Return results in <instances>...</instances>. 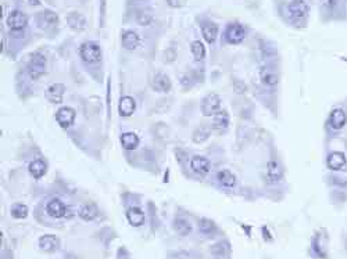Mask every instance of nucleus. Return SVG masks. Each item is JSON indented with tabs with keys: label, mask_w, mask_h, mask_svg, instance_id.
I'll use <instances>...</instances> for the list:
<instances>
[{
	"label": "nucleus",
	"mask_w": 347,
	"mask_h": 259,
	"mask_svg": "<svg viewBox=\"0 0 347 259\" xmlns=\"http://www.w3.org/2000/svg\"><path fill=\"white\" fill-rule=\"evenodd\" d=\"M288 20L297 28H303L310 17V4L306 0H290L286 6Z\"/></svg>",
	"instance_id": "obj_1"
},
{
	"label": "nucleus",
	"mask_w": 347,
	"mask_h": 259,
	"mask_svg": "<svg viewBox=\"0 0 347 259\" xmlns=\"http://www.w3.org/2000/svg\"><path fill=\"white\" fill-rule=\"evenodd\" d=\"M79 57L83 63L86 64H96L102 60V49L97 42L95 40H88V42H83L79 46Z\"/></svg>",
	"instance_id": "obj_2"
},
{
	"label": "nucleus",
	"mask_w": 347,
	"mask_h": 259,
	"mask_svg": "<svg viewBox=\"0 0 347 259\" xmlns=\"http://www.w3.org/2000/svg\"><path fill=\"white\" fill-rule=\"evenodd\" d=\"M46 64H47V59L43 53L35 52L31 54L27 69H28V75L32 81H38L46 72Z\"/></svg>",
	"instance_id": "obj_3"
},
{
	"label": "nucleus",
	"mask_w": 347,
	"mask_h": 259,
	"mask_svg": "<svg viewBox=\"0 0 347 259\" xmlns=\"http://www.w3.org/2000/svg\"><path fill=\"white\" fill-rule=\"evenodd\" d=\"M46 212L50 218L54 219H61V218H71L74 216V211L73 208L66 205L64 202L59 198H52L50 201H47L46 204Z\"/></svg>",
	"instance_id": "obj_4"
},
{
	"label": "nucleus",
	"mask_w": 347,
	"mask_h": 259,
	"mask_svg": "<svg viewBox=\"0 0 347 259\" xmlns=\"http://www.w3.org/2000/svg\"><path fill=\"white\" fill-rule=\"evenodd\" d=\"M246 37V30L240 23H231L227 25L225 28V33H224V40L228 45H240Z\"/></svg>",
	"instance_id": "obj_5"
},
{
	"label": "nucleus",
	"mask_w": 347,
	"mask_h": 259,
	"mask_svg": "<svg viewBox=\"0 0 347 259\" xmlns=\"http://www.w3.org/2000/svg\"><path fill=\"white\" fill-rule=\"evenodd\" d=\"M200 110L204 117H214L221 110V98L217 93H208L200 104Z\"/></svg>",
	"instance_id": "obj_6"
},
{
	"label": "nucleus",
	"mask_w": 347,
	"mask_h": 259,
	"mask_svg": "<svg viewBox=\"0 0 347 259\" xmlns=\"http://www.w3.org/2000/svg\"><path fill=\"white\" fill-rule=\"evenodd\" d=\"M347 124V114L343 108H333L328 117V128L331 132H340Z\"/></svg>",
	"instance_id": "obj_7"
},
{
	"label": "nucleus",
	"mask_w": 347,
	"mask_h": 259,
	"mask_svg": "<svg viewBox=\"0 0 347 259\" xmlns=\"http://www.w3.org/2000/svg\"><path fill=\"white\" fill-rule=\"evenodd\" d=\"M28 25V17L21 10H13L7 17V27L13 32H21Z\"/></svg>",
	"instance_id": "obj_8"
},
{
	"label": "nucleus",
	"mask_w": 347,
	"mask_h": 259,
	"mask_svg": "<svg viewBox=\"0 0 347 259\" xmlns=\"http://www.w3.org/2000/svg\"><path fill=\"white\" fill-rule=\"evenodd\" d=\"M75 117H77L75 110L74 108H71V107H61V108H59V110L56 111V115H54L56 122H57L60 128L64 129V130L68 129L70 126L74 124Z\"/></svg>",
	"instance_id": "obj_9"
},
{
	"label": "nucleus",
	"mask_w": 347,
	"mask_h": 259,
	"mask_svg": "<svg viewBox=\"0 0 347 259\" xmlns=\"http://www.w3.org/2000/svg\"><path fill=\"white\" fill-rule=\"evenodd\" d=\"M283 179V166L276 160H270L266 166V180L268 183H278Z\"/></svg>",
	"instance_id": "obj_10"
},
{
	"label": "nucleus",
	"mask_w": 347,
	"mask_h": 259,
	"mask_svg": "<svg viewBox=\"0 0 347 259\" xmlns=\"http://www.w3.org/2000/svg\"><path fill=\"white\" fill-rule=\"evenodd\" d=\"M191 169L199 176H207L211 170V162L210 160L203 156H193L191 158Z\"/></svg>",
	"instance_id": "obj_11"
},
{
	"label": "nucleus",
	"mask_w": 347,
	"mask_h": 259,
	"mask_svg": "<svg viewBox=\"0 0 347 259\" xmlns=\"http://www.w3.org/2000/svg\"><path fill=\"white\" fill-rule=\"evenodd\" d=\"M326 166L333 172L343 170L347 168V158L345 153L340 151H332L326 157Z\"/></svg>",
	"instance_id": "obj_12"
},
{
	"label": "nucleus",
	"mask_w": 347,
	"mask_h": 259,
	"mask_svg": "<svg viewBox=\"0 0 347 259\" xmlns=\"http://www.w3.org/2000/svg\"><path fill=\"white\" fill-rule=\"evenodd\" d=\"M64 92H66V86L63 83H53V85H50L47 89L44 90V96L52 104L59 105V104L63 103Z\"/></svg>",
	"instance_id": "obj_13"
},
{
	"label": "nucleus",
	"mask_w": 347,
	"mask_h": 259,
	"mask_svg": "<svg viewBox=\"0 0 347 259\" xmlns=\"http://www.w3.org/2000/svg\"><path fill=\"white\" fill-rule=\"evenodd\" d=\"M67 25L73 31L77 32H82L83 30H86L88 27V21L85 18V15L81 14L79 11H70L66 17Z\"/></svg>",
	"instance_id": "obj_14"
},
{
	"label": "nucleus",
	"mask_w": 347,
	"mask_h": 259,
	"mask_svg": "<svg viewBox=\"0 0 347 259\" xmlns=\"http://www.w3.org/2000/svg\"><path fill=\"white\" fill-rule=\"evenodd\" d=\"M200 30H201V36L206 40L208 45H213L217 36H218V25L210 20H206L200 24Z\"/></svg>",
	"instance_id": "obj_15"
},
{
	"label": "nucleus",
	"mask_w": 347,
	"mask_h": 259,
	"mask_svg": "<svg viewBox=\"0 0 347 259\" xmlns=\"http://www.w3.org/2000/svg\"><path fill=\"white\" fill-rule=\"evenodd\" d=\"M260 81L267 88H275L279 83V75L272 68L263 67L260 69Z\"/></svg>",
	"instance_id": "obj_16"
},
{
	"label": "nucleus",
	"mask_w": 347,
	"mask_h": 259,
	"mask_svg": "<svg viewBox=\"0 0 347 259\" xmlns=\"http://www.w3.org/2000/svg\"><path fill=\"white\" fill-rule=\"evenodd\" d=\"M121 42H122V46H124L125 50L133 52V50L138 49V46L141 45V37L135 31L126 30L121 35Z\"/></svg>",
	"instance_id": "obj_17"
},
{
	"label": "nucleus",
	"mask_w": 347,
	"mask_h": 259,
	"mask_svg": "<svg viewBox=\"0 0 347 259\" xmlns=\"http://www.w3.org/2000/svg\"><path fill=\"white\" fill-rule=\"evenodd\" d=\"M47 169H49V165H47L46 160H43V158H37V160H34V161L30 163V166H28L30 175L34 179H37V180L43 178L44 175L47 173Z\"/></svg>",
	"instance_id": "obj_18"
},
{
	"label": "nucleus",
	"mask_w": 347,
	"mask_h": 259,
	"mask_svg": "<svg viewBox=\"0 0 347 259\" xmlns=\"http://www.w3.org/2000/svg\"><path fill=\"white\" fill-rule=\"evenodd\" d=\"M37 23L42 28H53L59 24V15L52 10H43L40 14L37 15Z\"/></svg>",
	"instance_id": "obj_19"
},
{
	"label": "nucleus",
	"mask_w": 347,
	"mask_h": 259,
	"mask_svg": "<svg viewBox=\"0 0 347 259\" xmlns=\"http://www.w3.org/2000/svg\"><path fill=\"white\" fill-rule=\"evenodd\" d=\"M321 8L326 17L338 15L339 10L345 11V0H321Z\"/></svg>",
	"instance_id": "obj_20"
},
{
	"label": "nucleus",
	"mask_w": 347,
	"mask_h": 259,
	"mask_svg": "<svg viewBox=\"0 0 347 259\" xmlns=\"http://www.w3.org/2000/svg\"><path fill=\"white\" fill-rule=\"evenodd\" d=\"M126 219L133 227H141L145 225L146 216H145V212L142 211V208L131 207L128 208V211H126Z\"/></svg>",
	"instance_id": "obj_21"
},
{
	"label": "nucleus",
	"mask_w": 347,
	"mask_h": 259,
	"mask_svg": "<svg viewBox=\"0 0 347 259\" xmlns=\"http://www.w3.org/2000/svg\"><path fill=\"white\" fill-rule=\"evenodd\" d=\"M59 247L60 238L54 234H44L39 238V248L43 252H54Z\"/></svg>",
	"instance_id": "obj_22"
},
{
	"label": "nucleus",
	"mask_w": 347,
	"mask_h": 259,
	"mask_svg": "<svg viewBox=\"0 0 347 259\" xmlns=\"http://www.w3.org/2000/svg\"><path fill=\"white\" fill-rule=\"evenodd\" d=\"M217 182L218 185L225 187V189H233L236 186V176L233 172L228 169H222L217 173Z\"/></svg>",
	"instance_id": "obj_23"
},
{
	"label": "nucleus",
	"mask_w": 347,
	"mask_h": 259,
	"mask_svg": "<svg viewBox=\"0 0 347 259\" xmlns=\"http://www.w3.org/2000/svg\"><path fill=\"white\" fill-rule=\"evenodd\" d=\"M136 110V103L131 96H124L121 100H119V105H118V112L121 117L124 118H128L131 117L133 112Z\"/></svg>",
	"instance_id": "obj_24"
},
{
	"label": "nucleus",
	"mask_w": 347,
	"mask_h": 259,
	"mask_svg": "<svg viewBox=\"0 0 347 259\" xmlns=\"http://www.w3.org/2000/svg\"><path fill=\"white\" fill-rule=\"evenodd\" d=\"M152 85H153V89H154L155 92H160V93H167V92H170L171 88H172L170 78L165 74L155 75L154 78H153Z\"/></svg>",
	"instance_id": "obj_25"
},
{
	"label": "nucleus",
	"mask_w": 347,
	"mask_h": 259,
	"mask_svg": "<svg viewBox=\"0 0 347 259\" xmlns=\"http://www.w3.org/2000/svg\"><path fill=\"white\" fill-rule=\"evenodd\" d=\"M97 215H99V209L93 204H85V205H82L78 209V216L81 218L82 221H85V222L95 221L97 218Z\"/></svg>",
	"instance_id": "obj_26"
},
{
	"label": "nucleus",
	"mask_w": 347,
	"mask_h": 259,
	"mask_svg": "<svg viewBox=\"0 0 347 259\" xmlns=\"http://www.w3.org/2000/svg\"><path fill=\"white\" fill-rule=\"evenodd\" d=\"M172 225H174V230H175V233L179 234V236L186 237L192 233V225L189 223V221H188L186 218H181V216H178V218L174 219V223H172Z\"/></svg>",
	"instance_id": "obj_27"
},
{
	"label": "nucleus",
	"mask_w": 347,
	"mask_h": 259,
	"mask_svg": "<svg viewBox=\"0 0 347 259\" xmlns=\"http://www.w3.org/2000/svg\"><path fill=\"white\" fill-rule=\"evenodd\" d=\"M229 126V114L227 110L221 108L213 117V128L217 130H225Z\"/></svg>",
	"instance_id": "obj_28"
},
{
	"label": "nucleus",
	"mask_w": 347,
	"mask_h": 259,
	"mask_svg": "<svg viewBox=\"0 0 347 259\" xmlns=\"http://www.w3.org/2000/svg\"><path fill=\"white\" fill-rule=\"evenodd\" d=\"M139 137L138 134L133 133V132H126V133L121 134V144L122 147L125 148L126 151H133L136 150L139 146Z\"/></svg>",
	"instance_id": "obj_29"
},
{
	"label": "nucleus",
	"mask_w": 347,
	"mask_h": 259,
	"mask_svg": "<svg viewBox=\"0 0 347 259\" xmlns=\"http://www.w3.org/2000/svg\"><path fill=\"white\" fill-rule=\"evenodd\" d=\"M210 251H211V254H213L214 257L225 258V257H228L229 254H231V245H229L228 241L222 240V241H218V243H215L214 245H211Z\"/></svg>",
	"instance_id": "obj_30"
},
{
	"label": "nucleus",
	"mask_w": 347,
	"mask_h": 259,
	"mask_svg": "<svg viewBox=\"0 0 347 259\" xmlns=\"http://www.w3.org/2000/svg\"><path fill=\"white\" fill-rule=\"evenodd\" d=\"M211 136V129L207 125H200L192 134L193 143L196 144H201L206 140H208V137Z\"/></svg>",
	"instance_id": "obj_31"
},
{
	"label": "nucleus",
	"mask_w": 347,
	"mask_h": 259,
	"mask_svg": "<svg viewBox=\"0 0 347 259\" xmlns=\"http://www.w3.org/2000/svg\"><path fill=\"white\" fill-rule=\"evenodd\" d=\"M191 53H192L193 59L200 63L206 59V46L201 40H193L191 43Z\"/></svg>",
	"instance_id": "obj_32"
},
{
	"label": "nucleus",
	"mask_w": 347,
	"mask_h": 259,
	"mask_svg": "<svg viewBox=\"0 0 347 259\" xmlns=\"http://www.w3.org/2000/svg\"><path fill=\"white\" fill-rule=\"evenodd\" d=\"M199 231L203 236H213L217 231V225L208 218H201L199 221Z\"/></svg>",
	"instance_id": "obj_33"
},
{
	"label": "nucleus",
	"mask_w": 347,
	"mask_h": 259,
	"mask_svg": "<svg viewBox=\"0 0 347 259\" xmlns=\"http://www.w3.org/2000/svg\"><path fill=\"white\" fill-rule=\"evenodd\" d=\"M30 214V209L25 204L22 202H17V204H13L11 208H10V215L14 218V219H25L27 216Z\"/></svg>",
	"instance_id": "obj_34"
},
{
	"label": "nucleus",
	"mask_w": 347,
	"mask_h": 259,
	"mask_svg": "<svg viewBox=\"0 0 347 259\" xmlns=\"http://www.w3.org/2000/svg\"><path fill=\"white\" fill-rule=\"evenodd\" d=\"M321 243H322V240H321V233H318V234H315V237H314V240H312V250L315 251V254H317L319 258H326L325 250L321 247Z\"/></svg>",
	"instance_id": "obj_35"
},
{
	"label": "nucleus",
	"mask_w": 347,
	"mask_h": 259,
	"mask_svg": "<svg viewBox=\"0 0 347 259\" xmlns=\"http://www.w3.org/2000/svg\"><path fill=\"white\" fill-rule=\"evenodd\" d=\"M331 185L335 186V187H339V189H347V179L340 178L338 175H332L331 179H329Z\"/></svg>",
	"instance_id": "obj_36"
},
{
	"label": "nucleus",
	"mask_w": 347,
	"mask_h": 259,
	"mask_svg": "<svg viewBox=\"0 0 347 259\" xmlns=\"http://www.w3.org/2000/svg\"><path fill=\"white\" fill-rule=\"evenodd\" d=\"M233 90L236 92L237 95H243L244 92L247 90V86H246V83H244L243 81L235 79V81H233Z\"/></svg>",
	"instance_id": "obj_37"
},
{
	"label": "nucleus",
	"mask_w": 347,
	"mask_h": 259,
	"mask_svg": "<svg viewBox=\"0 0 347 259\" xmlns=\"http://www.w3.org/2000/svg\"><path fill=\"white\" fill-rule=\"evenodd\" d=\"M136 23L141 24V25H149L152 23V15L148 14V13H141L136 17Z\"/></svg>",
	"instance_id": "obj_38"
},
{
	"label": "nucleus",
	"mask_w": 347,
	"mask_h": 259,
	"mask_svg": "<svg viewBox=\"0 0 347 259\" xmlns=\"http://www.w3.org/2000/svg\"><path fill=\"white\" fill-rule=\"evenodd\" d=\"M167 4L172 8H181L185 4V0H167Z\"/></svg>",
	"instance_id": "obj_39"
},
{
	"label": "nucleus",
	"mask_w": 347,
	"mask_h": 259,
	"mask_svg": "<svg viewBox=\"0 0 347 259\" xmlns=\"http://www.w3.org/2000/svg\"><path fill=\"white\" fill-rule=\"evenodd\" d=\"M261 233H263V237H264V240H266V241H272V236L270 234V231H268V227H267V226H263Z\"/></svg>",
	"instance_id": "obj_40"
},
{
	"label": "nucleus",
	"mask_w": 347,
	"mask_h": 259,
	"mask_svg": "<svg viewBox=\"0 0 347 259\" xmlns=\"http://www.w3.org/2000/svg\"><path fill=\"white\" fill-rule=\"evenodd\" d=\"M31 6H40V0H28Z\"/></svg>",
	"instance_id": "obj_41"
},
{
	"label": "nucleus",
	"mask_w": 347,
	"mask_h": 259,
	"mask_svg": "<svg viewBox=\"0 0 347 259\" xmlns=\"http://www.w3.org/2000/svg\"><path fill=\"white\" fill-rule=\"evenodd\" d=\"M346 248H347V243H346Z\"/></svg>",
	"instance_id": "obj_42"
}]
</instances>
